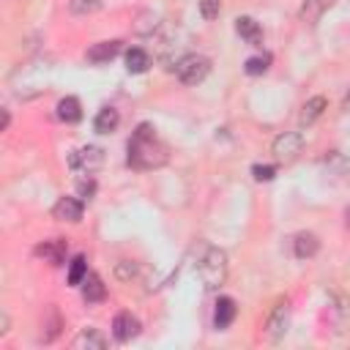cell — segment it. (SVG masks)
<instances>
[{
	"label": "cell",
	"instance_id": "obj_21",
	"mask_svg": "<svg viewBox=\"0 0 350 350\" xmlns=\"http://www.w3.org/2000/svg\"><path fill=\"white\" fill-rule=\"evenodd\" d=\"M334 323H336V331H347L350 328V298L347 295H336L334 298Z\"/></svg>",
	"mask_w": 350,
	"mask_h": 350
},
{
	"label": "cell",
	"instance_id": "obj_1",
	"mask_svg": "<svg viewBox=\"0 0 350 350\" xmlns=\"http://www.w3.org/2000/svg\"><path fill=\"white\" fill-rule=\"evenodd\" d=\"M170 148L164 145V139L156 134L153 126L139 123L137 131L129 139V167L134 170H156L167 161Z\"/></svg>",
	"mask_w": 350,
	"mask_h": 350
},
{
	"label": "cell",
	"instance_id": "obj_30",
	"mask_svg": "<svg viewBox=\"0 0 350 350\" xmlns=\"http://www.w3.org/2000/svg\"><path fill=\"white\" fill-rule=\"evenodd\" d=\"M8 120H11V115H8V109H3V129H8Z\"/></svg>",
	"mask_w": 350,
	"mask_h": 350
},
{
	"label": "cell",
	"instance_id": "obj_20",
	"mask_svg": "<svg viewBox=\"0 0 350 350\" xmlns=\"http://www.w3.org/2000/svg\"><path fill=\"white\" fill-rule=\"evenodd\" d=\"M74 347H88V350H104L107 347V336H101L96 328H82L79 336L74 339Z\"/></svg>",
	"mask_w": 350,
	"mask_h": 350
},
{
	"label": "cell",
	"instance_id": "obj_14",
	"mask_svg": "<svg viewBox=\"0 0 350 350\" xmlns=\"http://www.w3.org/2000/svg\"><path fill=\"white\" fill-rule=\"evenodd\" d=\"M104 295H107V287H104L101 276L98 273H88L85 282H82V298L88 304H98V301H104Z\"/></svg>",
	"mask_w": 350,
	"mask_h": 350
},
{
	"label": "cell",
	"instance_id": "obj_29",
	"mask_svg": "<svg viewBox=\"0 0 350 350\" xmlns=\"http://www.w3.org/2000/svg\"><path fill=\"white\" fill-rule=\"evenodd\" d=\"M115 276L126 282V279H131V276H137V265H134V262H129V260H120V262L115 265Z\"/></svg>",
	"mask_w": 350,
	"mask_h": 350
},
{
	"label": "cell",
	"instance_id": "obj_8",
	"mask_svg": "<svg viewBox=\"0 0 350 350\" xmlns=\"http://www.w3.org/2000/svg\"><path fill=\"white\" fill-rule=\"evenodd\" d=\"M82 211H85V205H82V200H77V197H60L57 202H55V208H52V216L57 219V221H79L82 219Z\"/></svg>",
	"mask_w": 350,
	"mask_h": 350
},
{
	"label": "cell",
	"instance_id": "obj_2",
	"mask_svg": "<svg viewBox=\"0 0 350 350\" xmlns=\"http://www.w3.org/2000/svg\"><path fill=\"white\" fill-rule=\"evenodd\" d=\"M227 271H230V262H227L224 249L205 246L202 254H200V260H197V273H200V282L205 284V290L221 287L224 279H227Z\"/></svg>",
	"mask_w": 350,
	"mask_h": 350
},
{
	"label": "cell",
	"instance_id": "obj_4",
	"mask_svg": "<svg viewBox=\"0 0 350 350\" xmlns=\"http://www.w3.org/2000/svg\"><path fill=\"white\" fill-rule=\"evenodd\" d=\"M301 148H304V137H301L298 131H284V134H279V137L273 139L271 153L276 156V161L290 164V161H295V159H298Z\"/></svg>",
	"mask_w": 350,
	"mask_h": 350
},
{
	"label": "cell",
	"instance_id": "obj_12",
	"mask_svg": "<svg viewBox=\"0 0 350 350\" xmlns=\"http://www.w3.org/2000/svg\"><path fill=\"white\" fill-rule=\"evenodd\" d=\"M120 52V41H98V44H93L90 49H88V60L90 63H107V60H112L115 55Z\"/></svg>",
	"mask_w": 350,
	"mask_h": 350
},
{
	"label": "cell",
	"instance_id": "obj_27",
	"mask_svg": "<svg viewBox=\"0 0 350 350\" xmlns=\"http://www.w3.org/2000/svg\"><path fill=\"white\" fill-rule=\"evenodd\" d=\"M77 191H79V197H85V200H90L93 197V191H96V180L85 172L79 180H77Z\"/></svg>",
	"mask_w": 350,
	"mask_h": 350
},
{
	"label": "cell",
	"instance_id": "obj_24",
	"mask_svg": "<svg viewBox=\"0 0 350 350\" xmlns=\"http://www.w3.org/2000/svg\"><path fill=\"white\" fill-rule=\"evenodd\" d=\"M68 8H71V14H79V16L96 14L101 8V0H68Z\"/></svg>",
	"mask_w": 350,
	"mask_h": 350
},
{
	"label": "cell",
	"instance_id": "obj_15",
	"mask_svg": "<svg viewBox=\"0 0 350 350\" xmlns=\"http://www.w3.org/2000/svg\"><path fill=\"white\" fill-rule=\"evenodd\" d=\"M57 118H60L63 123H77V120L82 118V104H79V98H77V96L60 98V101H57Z\"/></svg>",
	"mask_w": 350,
	"mask_h": 350
},
{
	"label": "cell",
	"instance_id": "obj_32",
	"mask_svg": "<svg viewBox=\"0 0 350 350\" xmlns=\"http://www.w3.org/2000/svg\"><path fill=\"white\" fill-rule=\"evenodd\" d=\"M347 224H350V211H347Z\"/></svg>",
	"mask_w": 350,
	"mask_h": 350
},
{
	"label": "cell",
	"instance_id": "obj_10",
	"mask_svg": "<svg viewBox=\"0 0 350 350\" xmlns=\"http://www.w3.org/2000/svg\"><path fill=\"white\" fill-rule=\"evenodd\" d=\"M317 249H320V241H317V235H314V232H298V235L293 238V252H295V257H298V260L314 257V254H317Z\"/></svg>",
	"mask_w": 350,
	"mask_h": 350
},
{
	"label": "cell",
	"instance_id": "obj_11",
	"mask_svg": "<svg viewBox=\"0 0 350 350\" xmlns=\"http://www.w3.org/2000/svg\"><path fill=\"white\" fill-rule=\"evenodd\" d=\"M235 312H238V306H235V301L230 298V295H221L219 301H216V312H213V325L221 331V328H227L232 320H235Z\"/></svg>",
	"mask_w": 350,
	"mask_h": 350
},
{
	"label": "cell",
	"instance_id": "obj_5",
	"mask_svg": "<svg viewBox=\"0 0 350 350\" xmlns=\"http://www.w3.org/2000/svg\"><path fill=\"white\" fill-rule=\"evenodd\" d=\"M287 325H290V301L282 298V301H276V306L271 309V314L265 320V336H268V342H279L284 336Z\"/></svg>",
	"mask_w": 350,
	"mask_h": 350
},
{
	"label": "cell",
	"instance_id": "obj_28",
	"mask_svg": "<svg viewBox=\"0 0 350 350\" xmlns=\"http://www.w3.org/2000/svg\"><path fill=\"white\" fill-rule=\"evenodd\" d=\"M252 175H254V180H273L276 167H271V164H254L252 167Z\"/></svg>",
	"mask_w": 350,
	"mask_h": 350
},
{
	"label": "cell",
	"instance_id": "obj_18",
	"mask_svg": "<svg viewBox=\"0 0 350 350\" xmlns=\"http://www.w3.org/2000/svg\"><path fill=\"white\" fill-rule=\"evenodd\" d=\"M235 33H238L241 38H246L249 44H260V38H262L260 25H257L252 16H238V19H235Z\"/></svg>",
	"mask_w": 350,
	"mask_h": 350
},
{
	"label": "cell",
	"instance_id": "obj_16",
	"mask_svg": "<svg viewBox=\"0 0 350 350\" xmlns=\"http://www.w3.org/2000/svg\"><path fill=\"white\" fill-rule=\"evenodd\" d=\"M118 123H120V115H118L115 107H104V109H98V115L93 118V129H96L98 134H109V131H115Z\"/></svg>",
	"mask_w": 350,
	"mask_h": 350
},
{
	"label": "cell",
	"instance_id": "obj_3",
	"mask_svg": "<svg viewBox=\"0 0 350 350\" xmlns=\"http://www.w3.org/2000/svg\"><path fill=\"white\" fill-rule=\"evenodd\" d=\"M208 71H211V60L205 57V55H183L178 63H175V74H178V79L183 82V85H197V82H202L205 77H208Z\"/></svg>",
	"mask_w": 350,
	"mask_h": 350
},
{
	"label": "cell",
	"instance_id": "obj_17",
	"mask_svg": "<svg viewBox=\"0 0 350 350\" xmlns=\"http://www.w3.org/2000/svg\"><path fill=\"white\" fill-rule=\"evenodd\" d=\"M334 3H336V0H304V5H301V19L309 22V25H314Z\"/></svg>",
	"mask_w": 350,
	"mask_h": 350
},
{
	"label": "cell",
	"instance_id": "obj_23",
	"mask_svg": "<svg viewBox=\"0 0 350 350\" xmlns=\"http://www.w3.org/2000/svg\"><path fill=\"white\" fill-rule=\"evenodd\" d=\"M85 276H88V260H85V254H77L68 265V284H82Z\"/></svg>",
	"mask_w": 350,
	"mask_h": 350
},
{
	"label": "cell",
	"instance_id": "obj_6",
	"mask_svg": "<svg viewBox=\"0 0 350 350\" xmlns=\"http://www.w3.org/2000/svg\"><path fill=\"white\" fill-rule=\"evenodd\" d=\"M68 164H71L74 170H82V172L90 175V172H96V170L104 164V150L96 148V145H85V148H79V150L71 153Z\"/></svg>",
	"mask_w": 350,
	"mask_h": 350
},
{
	"label": "cell",
	"instance_id": "obj_7",
	"mask_svg": "<svg viewBox=\"0 0 350 350\" xmlns=\"http://www.w3.org/2000/svg\"><path fill=\"white\" fill-rule=\"evenodd\" d=\"M139 334V320L131 312H118L112 320V336L118 342H131Z\"/></svg>",
	"mask_w": 350,
	"mask_h": 350
},
{
	"label": "cell",
	"instance_id": "obj_25",
	"mask_svg": "<svg viewBox=\"0 0 350 350\" xmlns=\"http://www.w3.org/2000/svg\"><path fill=\"white\" fill-rule=\"evenodd\" d=\"M268 63H271V55H257V57H249V60H246V74H252V77L265 74V71H268Z\"/></svg>",
	"mask_w": 350,
	"mask_h": 350
},
{
	"label": "cell",
	"instance_id": "obj_19",
	"mask_svg": "<svg viewBox=\"0 0 350 350\" xmlns=\"http://www.w3.org/2000/svg\"><path fill=\"white\" fill-rule=\"evenodd\" d=\"M60 325H63V320H60L57 309H55V306H46L44 323H41V339H44V342H52V339L60 334Z\"/></svg>",
	"mask_w": 350,
	"mask_h": 350
},
{
	"label": "cell",
	"instance_id": "obj_13",
	"mask_svg": "<svg viewBox=\"0 0 350 350\" xmlns=\"http://www.w3.org/2000/svg\"><path fill=\"white\" fill-rule=\"evenodd\" d=\"M325 107H328V101L323 98V96H312L304 107H301V115H298V123L301 126H312L323 112H325Z\"/></svg>",
	"mask_w": 350,
	"mask_h": 350
},
{
	"label": "cell",
	"instance_id": "obj_22",
	"mask_svg": "<svg viewBox=\"0 0 350 350\" xmlns=\"http://www.w3.org/2000/svg\"><path fill=\"white\" fill-rule=\"evenodd\" d=\"M148 66H150V57H148L145 49L134 46V49L126 52V68H129V74H142V71H148Z\"/></svg>",
	"mask_w": 350,
	"mask_h": 350
},
{
	"label": "cell",
	"instance_id": "obj_26",
	"mask_svg": "<svg viewBox=\"0 0 350 350\" xmlns=\"http://www.w3.org/2000/svg\"><path fill=\"white\" fill-rule=\"evenodd\" d=\"M221 11V0H200V14L202 19H216Z\"/></svg>",
	"mask_w": 350,
	"mask_h": 350
},
{
	"label": "cell",
	"instance_id": "obj_9",
	"mask_svg": "<svg viewBox=\"0 0 350 350\" xmlns=\"http://www.w3.org/2000/svg\"><path fill=\"white\" fill-rule=\"evenodd\" d=\"M36 254L44 257V262L49 265H60L66 260V241L63 238H52V241H44L36 246Z\"/></svg>",
	"mask_w": 350,
	"mask_h": 350
},
{
	"label": "cell",
	"instance_id": "obj_31",
	"mask_svg": "<svg viewBox=\"0 0 350 350\" xmlns=\"http://www.w3.org/2000/svg\"><path fill=\"white\" fill-rule=\"evenodd\" d=\"M345 109H350V93H347V98H345Z\"/></svg>",
	"mask_w": 350,
	"mask_h": 350
}]
</instances>
